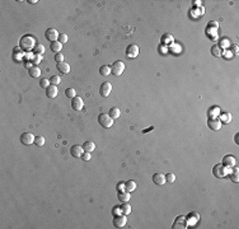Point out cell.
<instances>
[{"instance_id":"7402d4cb","label":"cell","mask_w":239,"mask_h":229,"mask_svg":"<svg viewBox=\"0 0 239 229\" xmlns=\"http://www.w3.org/2000/svg\"><path fill=\"white\" fill-rule=\"evenodd\" d=\"M173 41H174V39H173V36H170V34H168V33H165L163 37H162V44L164 45V46H172V45H173Z\"/></svg>"},{"instance_id":"52a82bcc","label":"cell","mask_w":239,"mask_h":229,"mask_svg":"<svg viewBox=\"0 0 239 229\" xmlns=\"http://www.w3.org/2000/svg\"><path fill=\"white\" fill-rule=\"evenodd\" d=\"M112 92V84L110 82H104L102 83V85L99 87V93H101V96L103 97H108L110 94Z\"/></svg>"},{"instance_id":"7a4b0ae2","label":"cell","mask_w":239,"mask_h":229,"mask_svg":"<svg viewBox=\"0 0 239 229\" xmlns=\"http://www.w3.org/2000/svg\"><path fill=\"white\" fill-rule=\"evenodd\" d=\"M98 122L101 126H103L106 129H110L113 125V118H111L108 113H101L98 116Z\"/></svg>"},{"instance_id":"f546056e","label":"cell","mask_w":239,"mask_h":229,"mask_svg":"<svg viewBox=\"0 0 239 229\" xmlns=\"http://www.w3.org/2000/svg\"><path fill=\"white\" fill-rule=\"evenodd\" d=\"M50 83H51L52 85H59V84L61 83V79H60L59 75H52V76L50 78Z\"/></svg>"},{"instance_id":"8fae6325","label":"cell","mask_w":239,"mask_h":229,"mask_svg":"<svg viewBox=\"0 0 239 229\" xmlns=\"http://www.w3.org/2000/svg\"><path fill=\"white\" fill-rule=\"evenodd\" d=\"M225 168H233V167H235V158L233 157V155H230V154H228V155H225L224 158H223V163H221Z\"/></svg>"},{"instance_id":"9a60e30c","label":"cell","mask_w":239,"mask_h":229,"mask_svg":"<svg viewBox=\"0 0 239 229\" xmlns=\"http://www.w3.org/2000/svg\"><path fill=\"white\" fill-rule=\"evenodd\" d=\"M57 94H59V89H57V85H50L47 89H46V96L48 98H55L57 97Z\"/></svg>"},{"instance_id":"5bb4252c","label":"cell","mask_w":239,"mask_h":229,"mask_svg":"<svg viewBox=\"0 0 239 229\" xmlns=\"http://www.w3.org/2000/svg\"><path fill=\"white\" fill-rule=\"evenodd\" d=\"M207 126H209L211 130L218 131V130L221 129V122H220V120H218V118H210V120L207 121Z\"/></svg>"},{"instance_id":"e575fe53","label":"cell","mask_w":239,"mask_h":229,"mask_svg":"<svg viewBox=\"0 0 239 229\" xmlns=\"http://www.w3.org/2000/svg\"><path fill=\"white\" fill-rule=\"evenodd\" d=\"M68 39H69V37H68V34H66V33H60L59 34V39H57V41L60 42V44H66V42H68Z\"/></svg>"},{"instance_id":"5b68a950","label":"cell","mask_w":239,"mask_h":229,"mask_svg":"<svg viewBox=\"0 0 239 229\" xmlns=\"http://www.w3.org/2000/svg\"><path fill=\"white\" fill-rule=\"evenodd\" d=\"M139 52H140V51H139L138 45L131 44V45H129V46L126 47V57H129V59H135V57H138Z\"/></svg>"},{"instance_id":"2e32d148","label":"cell","mask_w":239,"mask_h":229,"mask_svg":"<svg viewBox=\"0 0 239 229\" xmlns=\"http://www.w3.org/2000/svg\"><path fill=\"white\" fill-rule=\"evenodd\" d=\"M57 70H59V73L60 74H69L70 73V65L68 64V62H60V64H57Z\"/></svg>"},{"instance_id":"ba28073f","label":"cell","mask_w":239,"mask_h":229,"mask_svg":"<svg viewBox=\"0 0 239 229\" xmlns=\"http://www.w3.org/2000/svg\"><path fill=\"white\" fill-rule=\"evenodd\" d=\"M59 32L55 30V28H48L46 32H45V37L48 39L50 42H55L59 39Z\"/></svg>"},{"instance_id":"74e56055","label":"cell","mask_w":239,"mask_h":229,"mask_svg":"<svg viewBox=\"0 0 239 229\" xmlns=\"http://www.w3.org/2000/svg\"><path fill=\"white\" fill-rule=\"evenodd\" d=\"M117 191H118V192L126 191V190H125V182H120V183H117Z\"/></svg>"},{"instance_id":"f1b7e54d","label":"cell","mask_w":239,"mask_h":229,"mask_svg":"<svg viewBox=\"0 0 239 229\" xmlns=\"http://www.w3.org/2000/svg\"><path fill=\"white\" fill-rule=\"evenodd\" d=\"M43 52H45V46L42 44H37L33 47V53H34V55H42Z\"/></svg>"},{"instance_id":"ac0fdd59","label":"cell","mask_w":239,"mask_h":229,"mask_svg":"<svg viewBox=\"0 0 239 229\" xmlns=\"http://www.w3.org/2000/svg\"><path fill=\"white\" fill-rule=\"evenodd\" d=\"M136 187H138L136 182H135V181H132V180H130V181L125 182V190H126L127 192H132V191H135V190H136Z\"/></svg>"},{"instance_id":"4316f807","label":"cell","mask_w":239,"mask_h":229,"mask_svg":"<svg viewBox=\"0 0 239 229\" xmlns=\"http://www.w3.org/2000/svg\"><path fill=\"white\" fill-rule=\"evenodd\" d=\"M110 117L111 118H113V120H116V118H118L120 116H121V111H120V108H117V107H113V108H111L110 110Z\"/></svg>"},{"instance_id":"60d3db41","label":"cell","mask_w":239,"mask_h":229,"mask_svg":"<svg viewBox=\"0 0 239 229\" xmlns=\"http://www.w3.org/2000/svg\"><path fill=\"white\" fill-rule=\"evenodd\" d=\"M233 51H234V53H235V55L238 53V46H237V45H233Z\"/></svg>"},{"instance_id":"30bf717a","label":"cell","mask_w":239,"mask_h":229,"mask_svg":"<svg viewBox=\"0 0 239 229\" xmlns=\"http://www.w3.org/2000/svg\"><path fill=\"white\" fill-rule=\"evenodd\" d=\"M83 153H84V149H83V146L82 145H73L71 148H70V154L74 157V158H82V155H83Z\"/></svg>"},{"instance_id":"83f0119b","label":"cell","mask_w":239,"mask_h":229,"mask_svg":"<svg viewBox=\"0 0 239 229\" xmlns=\"http://www.w3.org/2000/svg\"><path fill=\"white\" fill-rule=\"evenodd\" d=\"M120 210H121L122 214L129 215V214L131 213V205H130L129 203H124L122 205H120Z\"/></svg>"},{"instance_id":"277c9868","label":"cell","mask_w":239,"mask_h":229,"mask_svg":"<svg viewBox=\"0 0 239 229\" xmlns=\"http://www.w3.org/2000/svg\"><path fill=\"white\" fill-rule=\"evenodd\" d=\"M127 223V218H126V215L125 214H121V215H115L113 217V227L115 228H124Z\"/></svg>"},{"instance_id":"e0dca14e","label":"cell","mask_w":239,"mask_h":229,"mask_svg":"<svg viewBox=\"0 0 239 229\" xmlns=\"http://www.w3.org/2000/svg\"><path fill=\"white\" fill-rule=\"evenodd\" d=\"M232 118H233V116H232V113H229V112H223V113H220V122H221V124H229V122H232Z\"/></svg>"},{"instance_id":"6da1fadb","label":"cell","mask_w":239,"mask_h":229,"mask_svg":"<svg viewBox=\"0 0 239 229\" xmlns=\"http://www.w3.org/2000/svg\"><path fill=\"white\" fill-rule=\"evenodd\" d=\"M124 70H125V64L121 60L115 61L112 64V66H111V74L115 75V76H120L124 73Z\"/></svg>"},{"instance_id":"cb8c5ba5","label":"cell","mask_w":239,"mask_h":229,"mask_svg":"<svg viewBox=\"0 0 239 229\" xmlns=\"http://www.w3.org/2000/svg\"><path fill=\"white\" fill-rule=\"evenodd\" d=\"M50 48H51V51H52V52H55V53H60V51H61V48H62V44H60L59 41L51 42Z\"/></svg>"},{"instance_id":"836d02e7","label":"cell","mask_w":239,"mask_h":229,"mask_svg":"<svg viewBox=\"0 0 239 229\" xmlns=\"http://www.w3.org/2000/svg\"><path fill=\"white\" fill-rule=\"evenodd\" d=\"M48 84H51L50 83V80L47 79V78H42L41 80H39V85H41V88H45V89H47L50 85Z\"/></svg>"},{"instance_id":"7c38bea8","label":"cell","mask_w":239,"mask_h":229,"mask_svg":"<svg viewBox=\"0 0 239 229\" xmlns=\"http://www.w3.org/2000/svg\"><path fill=\"white\" fill-rule=\"evenodd\" d=\"M153 182L156 185V186H163L167 183L165 181V174L163 173H154L153 174Z\"/></svg>"},{"instance_id":"f35d334b","label":"cell","mask_w":239,"mask_h":229,"mask_svg":"<svg viewBox=\"0 0 239 229\" xmlns=\"http://www.w3.org/2000/svg\"><path fill=\"white\" fill-rule=\"evenodd\" d=\"M90 158H92V155H90V153H89V152H84V153H83V155H82V159H83V160H85V162H87V160H89Z\"/></svg>"},{"instance_id":"8d00e7d4","label":"cell","mask_w":239,"mask_h":229,"mask_svg":"<svg viewBox=\"0 0 239 229\" xmlns=\"http://www.w3.org/2000/svg\"><path fill=\"white\" fill-rule=\"evenodd\" d=\"M55 61L57 64L64 62V55H62V53H56V55H55Z\"/></svg>"},{"instance_id":"d4e9b609","label":"cell","mask_w":239,"mask_h":229,"mask_svg":"<svg viewBox=\"0 0 239 229\" xmlns=\"http://www.w3.org/2000/svg\"><path fill=\"white\" fill-rule=\"evenodd\" d=\"M83 149H84V152H89V153H92L93 150L96 149V144L93 143V141H85L83 145Z\"/></svg>"},{"instance_id":"d6a6232c","label":"cell","mask_w":239,"mask_h":229,"mask_svg":"<svg viewBox=\"0 0 239 229\" xmlns=\"http://www.w3.org/2000/svg\"><path fill=\"white\" fill-rule=\"evenodd\" d=\"M234 168V172L233 173H230V180L233 181V182H239V177H238V168L237 167H233Z\"/></svg>"},{"instance_id":"d590c367","label":"cell","mask_w":239,"mask_h":229,"mask_svg":"<svg viewBox=\"0 0 239 229\" xmlns=\"http://www.w3.org/2000/svg\"><path fill=\"white\" fill-rule=\"evenodd\" d=\"M165 181L168 182V183H173L174 181H176V176H174V173H168V174H165Z\"/></svg>"},{"instance_id":"3957f363","label":"cell","mask_w":239,"mask_h":229,"mask_svg":"<svg viewBox=\"0 0 239 229\" xmlns=\"http://www.w3.org/2000/svg\"><path fill=\"white\" fill-rule=\"evenodd\" d=\"M212 173H214V176L216 178H223L227 176V173H228V168H225L221 163H218L214 166V168H212Z\"/></svg>"},{"instance_id":"603a6c76","label":"cell","mask_w":239,"mask_h":229,"mask_svg":"<svg viewBox=\"0 0 239 229\" xmlns=\"http://www.w3.org/2000/svg\"><path fill=\"white\" fill-rule=\"evenodd\" d=\"M28 73H29V75H31L32 78H38L39 75H41V69H39L37 65H33L32 68H29Z\"/></svg>"},{"instance_id":"8992f818","label":"cell","mask_w":239,"mask_h":229,"mask_svg":"<svg viewBox=\"0 0 239 229\" xmlns=\"http://www.w3.org/2000/svg\"><path fill=\"white\" fill-rule=\"evenodd\" d=\"M34 139H36V136L33 135V134H31V132H23L20 135V143L23 145H31V144H33Z\"/></svg>"},{"instance_id":"1f68e13d","label":"cell","mask_w":239,"mask_h":229,"mask_svg":"<svg viewBox=\"0 0 239 229\" xmlns=\"http://www.w3.org/2000/svg\"><path fill=\"white\" fill-rule=\"evenodd\" d=\"M34 144L38 145V146H43L45 145V138L42 135H37L36 139H34Z\"/></svg>"},{"instance_id":"ffe728a7","label":"cell","mask_w":239,"mask_h":229,"mask_svg":"<svg viewBox=\"0 0 239 229\" xmlns=\"http://www.w3.org/2000/svg\"><path fill=\"white\" fill-rule=\"evenodd\" d=\"M187 224L190 223L191 225H193L196 222H198V219H200V217H198V214L197 213H190L188 215H187Z\"/></svg>"},{"instance_id":"d6986e66","label":"cell","mask_w":239,"mask_h":229,"mask_svg":"<svg viewBox=\"0 0 239 229\" xmlns=\"http://www.w3.org/2000/svg\"><path fill=\"white\" fill-rule=\"evenodd\" d=\"M118 200L121 201V203H129L130 201V199H131V196H130V192H127V191H121V192H118Z\"/></svg>"},{"instance_id":"484cf974","label":"cell","mask_w":239,"mask_h":229,"mask_svg":"<svg viewBox=\"0 0 239 229\" xmlns=\"http://www.w3.org/2000/svg\"><path fill=\"white\" fill-rule=\"evenodd\" d=\"M99 74L103 75V76H108L111 74V66L108 65H102L99 68Z\"/></svg>"},{"instance_id":"4dcf8cb0","label":"cell","mask_w":239,"mask_h":229,"mask_svg":"<svg viewBox=\"0 0 239 229\" xmlns=\"http://www.w3.org/2000/svg\"><path fill=\"white\" fill-rule=\"evenodd\" d=\"M75 94H76V92H75L74 88H68V89L65 90V96L68 97V98H74V97H76Z\"/></svg>"},{"instance_id":"b9f144b4","label":"cell","mask_w":239,"mask_h":229,"mask_svg":"<svg viewBox=\"0 0 239 229\" xmlns=\"http://www.w3.org/2000/svg\"><path fill=\"white\" fill-rule=\"evenodd\" d=\"M238 135L239 134H235V143H238Z\"/></svg>"},{"instance_id":"9c48e42d","label":"cell","mask_w":239,"mask_h":229,"mask_svg":"<svg viewBox=\"0 0 239 229\" xmlns=\"http://www.w3.org/2000/svg\"><path fill=\"white\" fill-rule=\"evenodd\" d=\"M71 107H73V110H75V111H80V110H83V107H84L83 98H80L79 96L71 98Z\"/></svg>"},{"instance_id":"4fadbf2b","label":"cell","mask_w":239,"mask_h":229,"mask_svg":"<svg viewBox=\"0 0 239 229\" xmlns=\"http://www.w3.org/2000/svg\"><path fill=\"white\" fill-rule=\"evenodd\" d=\"M173 228L174 229H178V228H187V219H186L184 217H182V215H179V217H177V219L174 220L173 223Z\"/></svg>"},{"instance_id":"44dd1931","label":"cell","mask_w":239,"mask_h":229,"mask_svg":"<svg viewBox=\"0 0 239 229\" xmlns=\"http://www.w3.org/2000/svg\"><path fill=\"white\" fill-rule=\"evenodd\" d=\"M211 53L214 55L215 57H221L223 56V48H221V46H219V45H214L211 47Z\"/></svg>"},{"instance_id":"ab89813d","label":"cell","mask_w":239,"mask_h":229,"mask_svg":"<svg viewBox=\"0 0 239 229\" xmlns=\"http://www.w3.org/2000/svg\"><path fill=\"white\" fill-rule=\"evenodd\" d=\"M41 59H42V55H34V59H33V64H37V62H39L41 61Z\"/></svg>"}]
</instances>
